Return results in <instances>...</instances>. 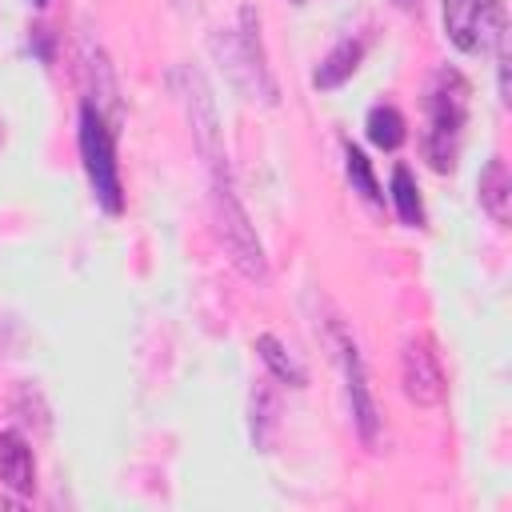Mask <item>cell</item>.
Masks as SVG:
<instances>
[{
	"label": "cell",
	"instance_id": "1",
	"mask_svg": "<svg viewBox=\"0 0 512 512\" xmlns=\"http://www.w3.org/2000/svg\"><path fill=\"white\" fill-rule=\"evenodd\" d=\"M212 52L244 100L268 104V108L280 100V84H276V72L268 64V48L260 36V12L252 4L240 8L236 28H220L212 36Z\"/></svg>",
	"mask_w": 512,
	"mask_h": 512
},
{
	"label": "cell",
	"instance_id": "2",
	"mask_svg": "<svg viewBox=\"0 0 512 512\" xmlns=\"http://www.w3.org/2000/svg\"><path fill=\"white\" fill-rule=\"evenodd\" d=\"M468 80L456 68H440L428 84V132H424V160L432 164V172H452L456 156H460V140H464V124H468Z\"/></svg>",
	"mask_w": 512,
	"mask_h": 512
},
{
	"label": "cell",
	"instance_id": "3",
	"mask_svg": "<svg viewBox=\"0 0 512 512\" xmlns=\"http://www.w3.org/2000/svg\"><path fill=\"white\" fill-rule=\"evenodd\" d=\"M212 172V216H216V236L228 252V260L236 264V272L252 284H268V260H264V244L236 196V184H232V172L228 164H216L208 168Z\"/></svg>",
	"mask_w": 512,
	"mask_h": 512
},
{
	"label": "cell",
	"instance_id": "4",
	"mask_svg": "<svg viewBox=\"0 0 512 512\" xmlns=\"http://www.w3.org/2000/svg\"><path fill=\"white\" fill-rule=\"evenodd\" d=\"M80 160L92 184V196L104 212H124V184H120V164H116V140H112V124L84 104L80 108Z\"/></svg>",
	"mask_w": 512,
	"mask_h": 512
},
{
	"label": "cell",
	"instance_id": "5",
	"mask_svg": "<svg viewBox=\"0 0 512 512\" xmlns=\"http://www.w3.org/2000/svg\"><path fill=\"white\" fill-rule=\"evenodd\" d=\"M172 88H176V96L184 104V116H188V128H192V144L204 156V164L208 168L228 164V156H224V128H220V112H216L208 80L192 64H176L172 68Z\"/></svg>",
	"mask_w": 512,
	"mask_h": 512
},
{
	"label": "cell",
	"instance_id": "6",
	"mask_svg": "<svg viewBox=\"0 0 512 512\" xmlns=\"http://www.w3.org/2000/svg\"><path fill=\"white\" fill-rule=\"evenodd\" d=\"M444 32L464 56H484L504 44V0H444Z\"/></svg>",
	"mask_w": 512,
	"mask_h": 512
},
{
	"label": "cell",
	"instance_id": "7",
	"mask_svg": "<svg viewBox=\"0 0 512 512\" xmlns=\"http://www.w3.org/2000/svg\"><path fill=\"white\" fill-rule=\"evenodd\" d=\"M400 384H404V396L420 408H436L448 392V376H444V364L436 356V348L416 336L404 344L400 352Z\"/></svg>",
	"mask_w": 512,
	"mask_h": 512
},
{
	"label": "cell",
	"instance_id": "8",
	"mask_svg": "<svg viewBox=\"0 0 512 512\" xmlns=\"http://www.w3.org/2000/svg\"><path fill=\"white\" fill-rule=\"evenodd\" d=\"M340 360H344V384H348L352 424H356V432H360L364 444H376L380 440V408H376V396H372V384H368L360 348L348 336H340Z\"/></svg>",
	"mask_w": 512,
	"mask_h": 512
},
{
	"label": "cell",
	"instance_id": "9",
	"mask_svg": "<svg viewBox=\"0 0 512 512\" xmlns=\"http://www.w3.org/2000/svg\"><path fill=\"white\" fill-rule=\"evenodd\" d=\"M80 80H84V92H88V104L108 120L116 124L120 120V84H116V72L104 56L100 44L84 40L80 44Z\"/></svg>",
	"mask_w": 512,
	"mask_h": 512
},
{
	"label": "cell",
	"instance_id": "10",
	"mask_svg": "<svg viewBox=\"0 0 512 512\" xmlns=\"http://www.w3.org/2000/svg\"><path fill=\"white\" fill-rule=\"evenodd\" d=\"M0 484L20 496L36 488V460L20 432H0Z\"/></svg>",
	"mask_w": 512,
	"mask_h": 512
},
{
	"label": "cell",
	"instance_id": "11",
	"mask_svg": "<svg viewBox=\"0 0 512 512\" xmlns=\"http://www.w3.org/2000/svg\"><path fill=\"white\" fill-rule=\"evenodd\" d=\"M476 196H480V208L496 220V224H508V208H512V176H508V164L504 156H492L476 180Z\"/></svg>",
	"mask_w": 512,
	"mask_h": 512
},
{
	"label": "cell",
	"instance_id": "12",
	"mask_svg": "<svg viewBox=\"0 0 512 512\" xmlns=\"http://www.w3.org/2000/svg\"><path fill=\"white\" fill-rule=\"evenodd\" d=\"M360 60H364V44H360V40H340V44L316 64V72H312V88H320V92L340 88L344 80H352V72L360 68Z\"/></svg>",
	"mask_w": 512,
	"mask_h": 512
},
{
	"label": "cell",
	"instance_id": "13",
	"mask_svg": "<svg viewBox=\"0 0 512 512\" xmlns=\"http://www.w3.org/2000/svg\"><path fill=\"white\" fill-rule=\"evenodd\" d=\"M248 424H252V444H256L260 452H268L272 440H276V428H280V400H276V392L268 388V380H260V384L252 388Z\"/></svg>",
	"mask_w": 512,
	"mask_h": 512
},
{
	"label": "cell",
	"instance_id": "14",
	"mask_svg": "<svg viewBox=\"0 0 512 512\" xmlns=\"http://www.w3.org/2000/svg\"><path fill=\"white\" fill-rule=\"evenodd\" d=\"M256 352H260V360H264V368L280 380V384H288V388H304L308 384V372H304V364L276 340V336H256Z\"/></svg>",
	"mask_w": 512,
	"mask_h": 512
},
{
	"label": "cell",
	"instance_id": "15",
	"mask_svg": "<svg viewBox=\"0 0 512 512\" xmlns=\"http://www.w3.org/2000/svg\"><path fill=\"white\" fill-rule=\"evenodd\" d=\"M364 132H368V140H372L376 148L396 152V148L404 144V136H408V124H404V116H400L392 104H376V108L368 112Z\"/></svg>",
	"mask_w": 512,
	"mask_h": 512
},
{
	"label": "cell",
	"instance_id": "16",
	"mask_svg": "<svg viewBox=\"0 0 512 512\" xmlns=\"http://www.w3.org/2000/svg\"><path fill=\"white\" fill-rule=\"evenodd\" d=\"M392 204H396V216L408 224V228H420L424 224V204H420V188L412 180V172L404 164L392 168Z\"/></svg>",
	"mask_w": 512,
	"mask_h": 512
},
{
	"label": "cell",
	"instance_id": "17",
	"mask_svg": "<svg viewBox=\"0 0 512 512\" xmlns=\"http://www.w3.org/2000/svg\"><path fill=\"white\" fill-rule=\"evenodd\" d=\"M344 172H348L352 192H360L368 204H380V200H384V196H380V184H376V172H372V160H368L356 144L344 148Z\"/></svg>",
	"mask_w": 512,
	"mask_h": 512
},
{
	"label": "cell",
	"instance_id": "18",
	"mask_svg": "<svg viewBox=\"0 0 512 512\" xmlns=\"http://www.w3.org/2000/svg\"><path fill=\"white\" fill-rule=\"evenodd\" d=\"M500 100L508 104L512 96H508V56H500Z\"/></svg>",
	"mask_w": 512,
	"mask_h": 512
},
{
	"label": "cell",
	"instance_id": "19",
	"mask_svg": "<svg viewBox=\"0 0 512 512\" xmlns=\"http://www.w3.org/2000/svg\"><path fill=\"white\" fill-rule=\"evenodd\" d=\"M396 8H416V0H392Z\"/></svg>",
	"mask_w": 512,
	"mask_h": 512
},
{
	"label": "cell",
	"instance_id": "20",
	"mask_svg": "<svg viewBox=\"0 0 512 512\" xmlns=\"http://www.w3.org/2000/svg\"><path fill=\"white\" fill-rule=\"evenodd\" d=\"M32 4H44V0H32Z\"/></svg>",
	"mask_w": 512,
	"mask_h": 512
}]
</instances>
